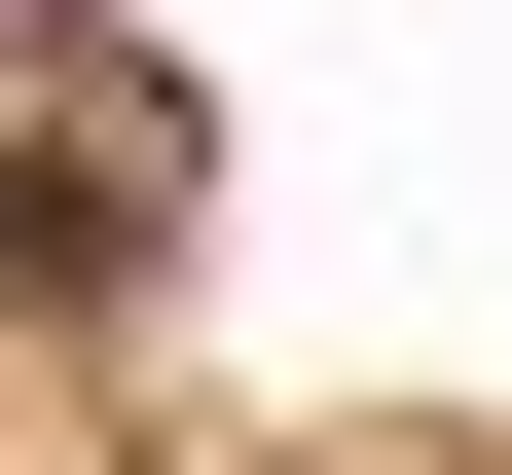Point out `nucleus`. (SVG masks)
<instances>
[{
    "label": "nucleus",
    "mask_w": 512,
    "mask_h": 475,
    "mask_svg": "<svg viewBox=\"0 0 512 475\" xmlns=\"http://www.w3.org/2000/svg\"><path fill=\"white\" fill-rule=\"evenodd\" d=\"M0 293H37V329L147 293V183H110V147H0Z\"/></svg>",
    "instance_id": "obj_1"
}]
</instances>
